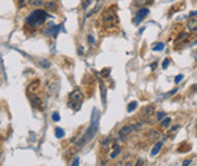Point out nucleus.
<instances>
[{
  "label": "nucleus",
  "instance_id": "nucleus-25",
  "mask_svg": "<svg viewBox=\"0 0 197 166\" xmlns=\"http://www.w3.org/2000/svg\"><path fill=\"white\" fill-rule=\"evenodd\" d=\"M183 79H184V75H183V74H179V75H176V77H175L174 83H175V84H179V83H180Z\"/></svg>",
  "mask_w": 197,
  "mask_h": 166
},
{
  "label": "nucleus",
  "instance_id": "nucleus-15",
  "mask_svg": "<svg viewBox=\"0 0 197 166\" xmlns=\"http://www.w3.org/2000/svg\"><path fill=\"white\" fill-rule=\"evenodd\" d=\"M160 136H161V135H160V132H158L157 130H151V131L148 134V138H149L150 141H155V139H157Z\"/></svg>",
  "mask_w": 197,
  "mask_h": 166
},
{
  "label": "nucleus",
  "instance_id": "nucleus-4",
  "mask_svg": "<svg viewBox=\"0 0 197 166\" xmlns=\"http://www.w3.org/2000/svg\"><path fill=\"white\" fill-rule=\"evenodd\" d=\"M82 100H83L82 92H81L79 89L74 90V91L70 94V96H69V106H70V108L78 110V109L80 108L81 103H82Z\"/></svg>",
  "mask_w": 197,
  "mask_h": 166
},
{
  "label": "nucleus",
  "instance_id": "nucleus-37",
  "mask_svg": "<svg viewBox=\"0 0 197 166\" xmlns=\"http://www.w3.org/2000/svg\"><path fill=\"white\" fill-rule=\"evenodd\" d=\"M114 166H123V164H122V161H117L114 164Z\"/></svg>",
  "mask_w": 197,
  "mask_h": 166
},
{
  "label": "nucleus",
  "instance_id": "nucleus-2",
  "mask_svg": "<svg viewBox=\"0 0 197 166\" xmlns=\"http://www.w3.org/2000/svg\"><path fill=\"white\" fill-rule=\"evenodd\" d=\"M46 17H47V15L44 10H35L27 17L26 22H27V24H29L31 27H39L45 22Z\"/></svg>",
  "mask_w": 197,
  "mask_h": 166
},
{
  "label": "nucleus",
  "instance_id": "nucleus-14",
  "mask_svg": "<svg viewBox=\"0 0 197 166\" xmlns=\"http://www.w3.org/2000/svg\"><path fill=\"white\" fill-rule=\"evenodd\" d=\"M186 39H189V34H187V33H182V34L176 38V40H175V45H179L180 43L185 41Z\"/></svg>",
  "mask_w": 197,
  "mask_h": 166
},
{
  "label": "nucleus",
  "instance_id": "nucleus-12",
  "mask_svg": "<svg viewBox=\"0 0 197 166\" xmlns=\"http://www.w3.org/2000/svg\"><path fill=\"white\" fill-rule=\"evenodd\" d=\"M135 6H139V7H143V6H145V5H150L152 4V0H134V3H133Z\"/></svg>",
  "mask_w": 197,
  "mask_h": 166
},
{
  "label": "nucleus",
  "instance_id": "nucleus-20",
  "mask_svg": "<svg viewBox=\"0 0 197 166\" xmlns=\"http://www.w3.org/2000/svg\"><path fill=\"white\" fill-rule=\"evenodd\" d=\"M165 49V44L163 43H156L154 46H152V50L154 51H162Z\"/></svg>",
  "mask_w": 197,
  "mask_h": 166
},
{
  "label": "nucleus",
  "instance_id": "nucleus-29",
  "mask_svg": "<svg viewBox=\"0 0 197 166\" xmlns=\"http://www.w3.org/2000/svg\"><path fill=\"white\" fill-rule=\"evenodd\" d=\"M176 91H178V89L175 87L174 90H172V91H169V92H168V94H166V97H171V96H173V95L175 94V92H176Z\"/></svg>",
  "mask_w": 197,
  "mask_h": 166
},
{
  "label": "nucleus",
  "instance_id": "nucleus-41",
  "mask_svg": "<svg viewBox=\"0 0 197 166\" xmlns=\"http://www.w3.org/2000/svg\"><path fill=\"white\" fill-rule=\"evenodd\" d=\"M190 15H191V16H196V17H197V11H195V12H191Z\"/></svg>",
  "mask_w": 197,
  "mask_h": 166
},
{
  "label": "nucleus",
  "instance_id": "nucleus-7",
  "mask_svg": "<svg viewBox=\"0 0 197 166\" xmlns=\"http://www.w3.org/2000/svg\"><path fill=\"white\" fill-rule=\"evenodd\" d=\"M186 26H187V29L191 33H197V20H196V18H193V17L189 18Z\"/></svg>",
  "mask_w": 197,
  "mask_h": 166
},
{
  "label": "nucleus",
  "instance_id": "nucleus-34",
  "mask_svg": "<svg viewBox=\"0 0 197 166\" xmlns=\"http://www.w3.org/2000/svg\"><path fill=\"white\" fill-rule=\"evenodd\" d=\"M88 41L91 43V44H94V38L92 35H88Z\"/></svg>",
  "mask_w": 197,
  "mask_h": 166
},
{
  "label": "nucleus",
  "instance_id": "nucleus-1",
  "mask_svg": "<svg viewBox=\"0 0 197 166\" xmlns=\"http://www.w3.org/2000/svg\"><path fill=\"white\" fill-rule=\"evenodd\" d=\"M98 127H99V113H98L97 109H93L91 124H89V126H88V128L86 130V132L83 134V136L80 138V141L76 143L78 148H81L82 145H85L86 143H88L89 141H91L96 136V134L98 131Z\"/></svg>",
  "mask_w": 197,
  "mask_h": 166
},
{
  "label": "nucleus",
  "instance_id": "nucleus-6",
  "mask_svg": "<svg viewBox=\"0 0 197 166\" xmlns=\"http://www.w3.org/2000/svg\"><path fill=\"white\" fill-rule=\"evenodd\" d=\"M133 130H134L133 125H124L119 130V136H121V137L122 136H128L130 134H132Z\"/></svg>",
  "mask_w": 197,
  "mask_h": 166
},
{
  "label": "nucleus",
  "instance_id": "nucleus-33",
  "mask_svg": "<svg viewBox=\"0 0 197 166\" xmlns=\"http://www.w3.org/2000/svg\"><path fill=\"white\" fill-rule=\"evenodd\" d=\"M133 127H134V130H139V128H141V124H140V122H138V124L133 125Z\"/></svg>",
  "mask_w": 197,
  "mask_h": 166
},
{
  "label": "nucleus",
  "instance_id": "nucleus-42",
  "mask_svg": "<svg viewBox=\"0 0 197 166\" xmlns=\"http://www.w3.org/2000/svg\"><path fill=\"white\" fill-rule=\"evenodd\" d=\"M124 166H133V165H132V162L128 161V162H126V165H124Z\"/></svg>",
  "mask_w": 197,
  "mask_h": 166
},
{
  "label": "nucleus",
  "instance_id": "nucleus-31",
  "mask_svg": "<svg viewBox=\"0 0 197 166\" xmlns=\"http://www.w3.org/2000/svg\"><path fill=\"white\" fill-rule=\"evenodd\" d=\"M190 164H191V160H190V159H186V160L183 161V166H189Z\"/></svg>",
  "mask_w": 197,
  "mask_h": 166
},
{
  "label": "nucleus",
  "instance_id": "nucleus-24",
  "mask_svg": "<svg viewBox=\"0 0 197 166\" xmlns=\"http://www.w3.org/2000/svg\"><path fill=\"white\" fill-rule=\"evenodd\" d=\"M165 117H166V113H165V112H158V113L156 114V119H157L158 121H160V120H163Z\"/></svg>",
  "mask_w": 197,
  "mask_h": 166
},
{
  "label": "nucleus",
  "instance_id": "nucleus-22",
  "mask_svg": "<svg viewBox=\"0 0 197 166\" xmlns=\"http://www.w3.org/2000/svg\"><path fill=\"white\" fill-rule=\"evenodd\" d=\"M100 74H102L103 78H108L109 74H110V68H105V69H103V70L100 72Z\"/></svg>",
  "mask_w": 197,
  "mask_h": 166
},
{
  "label": "nucleus",
  "instance_id": "nucleus-18",
  "mask_svg": "<svg viewBox=\"0 0 197 166\" xmlns=\"http://www.w3.org/2000/svg\"><path fill=\"white\" fill-rule=\"evenodd\" d=\"M137 107H138V102H137V101H132V102L128 104V107H127V112H128V113L133 112V110H134Z\"/></svg>",
  "mask_w": 197,
  "mask_h": 166
},
{
  "label": "nucleus",
  "instance_id": "nucleus-32",
  "mask_svg": "<svg viewBox=\"0 0 197 166\" xmlns=\"http://www.w3.org/2000/svg\"><path fill=\"white\" fill-rule=\"evenodd\" d=\"M109 143H110V138H106V139L102 141V144H103V145H108Z\"/></svg>",
  "mask_w": 197,
  "mask_h": 166
},
{
  "label": "nucleus",
  "instance_id": "nucleus-40",
  "mask_svg": "<svg viewBox=\"0 0 197 166\" xmlns=\"http://www.w3.org/2000/svg\"><path fill=\"white\" fill-rule=\"evenodd\" d=\"M82 49L83 47H79V55H82Z\"/></svg>",
  "mask_w": 197,
  "mask_h": 166
},
{
  "label": "nucleus",
  "instance_id": "nucleus-38",
  "mask_svg": "<svg viewBox=\"0 0 197 166\" xmlns=\"http://www.w3.org/2000/svg\"><path fill=\"white\" fill-rule=\"evenodd\" d=\"M179 127H180V126H179V125H175L174 127H172V128H171V131H175V130H178Z\"/></svg>",
  "mask_w": 197,
  "mask_h": 166
},
{
  "label": "nucleus",
  "instance_id": "nucleus-5",
  "mask_svg": "<svg viewBox=\"0 0 197 166\" xmlns=\"http://www.w3.org/2000/svg\"><path fill=\"white\" fill-rule=\"evenodd\" d=\"M148 15H149V9H148V7H140V9L138 10L135 17H134L133 23H134V24H139V23H140V22L148 16Z\"/></svg>",
  "mask_w": 197,
  "mask_h": 166
},
{
  "label": "nucleus",
  "instance_id": "nucleus-21",
  "mask_svg": "<svg viewBox=\"0 0 197 166\" xmlns=\"http://www.w3.org/2000/svg\"><path fill=\"white\" fill-rule=\"evenodd\" d=\"M169 124H171V118H166V119H163L162 121H161V126L162 127H168L169 126Z\"/></svg>",
  "mask_w": 197,
  "mask_h": 166
},
{
  "label": "nucleus",
  "instance_id": "nucleus-35",
  "mask_svg": "<svg viewBox=\"0 0 197 166\" xmlns=\"http://www.w3.org/2000/svg\"><path fill=\"white\" fill-rule=\"evenodd\" d=\"M18 5H20V7L24 6V5H26V0H20V1H18Z\"/></svg>",
  "mask_w": 197,
  "mask_h": 166
},
{
  "label": "nucleus",
  "instance_id": "nucleus-43",
  "mask_svg": "<svg viewBox=\"0 0 197 166\" xmlns=\"http://www.w3.org/2000/svg\"><path fill=\"white\" fill-rule=\"evenodd\" d=\"M52 1H55V0H52Z\"/></svg>",
  "mask_w": 197,
  "mask_h": 166
},
{
  "label": "nucleus",
  "instance_id": "nucleus-30",
  "mask_svg": "<svg viewBox=\"0 0 197 166\" xmlns=\"http://www.w3.org/2000/svg\"><path fill=\"white\" fill-rule=\"evenodd\" d=\"M79 164H80L79 158H75V159H74V161H73V164H71V166H79Z\"/></svg>",
  "mask_w": 197,
  "mask_h": 166
},
{
  "label": "nucleus",
  "instance_id": "nucleus-9",
  "mask_svg": "<svg viewBox=\"0 0 197 166\" xmlns=\"http://www.w3.org/2000/svg\"><path fill=\"white\" fill-rule=\"evenodd\" d=\"M44 6L47 11H52V12H55L58 10V5L56 4V1H52V0H48V1L44 3Z\"/></svg>",
  "mask_w": 197,
  "mask_h": 166
},
{
  "label": "nucleus",
  "instance_id": "nucleus-11",
  "mask_svg": "<svg viewBox=\"0 0 197 166\" xmlns=\"http://www.w3.org/2000/svg\"><path fill=\"white\" fill-rule=\"evenodd\" d=\"M99 85H100V91H102V102L105 106V103H106V87L104 86V84L102 83L100 79H99Z\"/></svg>",
  "mask_w": 197,
  "mask_h": 166
},
{
  "label": "nucleus",
  "instance_id": "nucleus-27",
  "mask_svg": "<svg viewBox=\"0 0 197 166\" xmlns=\"http://www.w3.org/2000/svg\"><path fill=\"white\" fill-rule=\"evenodd\" d=\"M168 66H169V60H168V58H165V61L162 62V68H163V69H167Z\"/></svg>",
  "mask_w": 197,
  "mask_h": 166
},
{
  "label": "nucleus",
  "instance_id": "nucleus-36",
  "mask_svg": "<svg viewBox=\"0 0 197 166\" xmlns=\"http://www.w3.org/2000/svg\"><path fill=\"white\" fill-rule=\"evenodd\" d=\"M135 166H143V160H141V159H138Z\"/></svg>",
  "mask_w": 197,
  "mask_h": 166
},
{
  "label": "nucleus",
  "instance_id": "nucleus-10",
  "mask_svg": "<svg viewBox=\"0 0 197 166\" xmlns=\"http://www.w3.org/2000/svg\"><path fill=\"white\" fill-rule=\"evenodd\" d=\"M162 145H163V142L161 141V142H157L155 145H154V148L151 149V153H150V156H155L158 154V152L161 151V148H162Z\"/></svg>",
  "mask_w": 197,
  "mask_h": 166
},
{
  "label": "nucleus",
  "instance_id": "nucleus-39",
  "mask_svg": "<svg viewBox=\"0 0 197 166\" xmlns=\"http://www.w3.org/2000/svg\"><path fill=\"white\" fill-rule=\"evenodd\" d=\"M156 67H157V63H156V62L151 64V69H152V70H154V69H156Z\"/></svg>",
  "mask_w": 197,
  "mask_h": 166
},
{
  "label": "nucleus",
  "instance_id": "nucleus-26",
  "mask_svg": "<svg viewBox=\"0 0 197 166\" xmlns=\"http://www.w3.org/2000/svg\"><path fill=\"white\" fill-rule=\"evenodd\" d=\"M52 120L53 121H59L61 120V117H59V114L57 112H55V113L52 114Z\"/></svg>",
  "mask_w": 197,
  "mask_h": 166
},
{
  "label": "nucleus",
  "instance_id": "nucleus-13",
  "mask_svg": "<svg viewBox=\"0 0 197 166\" xmlns=\"http://www.w3.org/2000/svg\"><path fill=\"white\" fill-rule=\"evenodd\" d=\"M143 113H144L145 115H148V117H151L155 113V107H152V106L144 107V108H143Z\"/></svg>",
  "mask_w": 197,
  "mask_h": 166
},
{
  "label": "nucleus",
  "instance_id": "nucleus-17",
  "mask_svg": "<svg viewBox=\"0 0 197 166\" xmlns=\"http://www.w3.org/2000/svg\"><path fill=\"white\" fill-rule=\"evenodd\" d=\"M55 135H56L57 138H62V137H64L65 132H64V130H62L61 127H56L55 128Z\"/></svg>",
  "mask_w": 197,
  "mask_h": 166
},
{
  "label": "nucleus",
  "instance_id": "nucleus-16",
  "mask_svg": "<svg viewBox=\"0 0 197 166\" xmlns=\"http://www.w3.org/2000/svg\"><path fill=\"white\" fill-rule=\"evenodd\" d=\"M28 4L33 7H39L44 5V0H28Z\"/></svg>",
  "mask_w": 197,
  "mask_h": 166
},
{
  "label": "nucleus",
  "instance_id": "nucleus-8",
  "mask_svg": "<svg viewBox=\"0 0 197 166\" xmlns=\"http://www.w3.org/2000/svg\"><path fill=\"white\" fill-rule=\"evenodd\" d=\"M30 101H31V103H33L34 107H37L38 109L42 110V102H41V100H40L39 96H37V95H31V96H30Z\"/></svg>",
  "mask_w": 197,
  "mask_h": 166
},
{
  "label": "nucleus",
  "instance_id": "nucleus-28",
  "mask_svg": "<svg viewBox=\"0 0 197 166\" xmlns=\"http://www.w3.org/2000/svg\"><path fill=\"white\" fill-rule=\"evenodd\" d=\"M89 4H91V0H82V7L86 9Z\"/></svg>",
  "mask_w": 197,
  "mask_h": 166
},
{
  "label": "nucleus",
  "instance_id": "nucleus-19",
  "mask_svg": "<svg viewBox=\"0 0 197 166\" xmlns=\"http://www.w3.org/2000/svg\"><path fill=\"white\" fill-rule=\"evenodd\" d=\"M120 153H121V148H120V147L117 145V147H115V148H114V151L111 152V154H110V158H111V159H115V158H116V156H117Z\"/></svg>",
  "mask_w": 197,
  "mask_h": 166
},
{
  "label": "nucleus",
  "instance_id": "nucleus-3",
  "mask_svg": "<svg viewBox=\"0 0 197 166\" xmlns=\"http://www.w3.org/2000/svg\"><path fill=\"white\" fill-rule=\"evenodd\" d=\"M102 23L106 28H111L117 24V16L116 12L113 11V7H109L102 13Z\"/></svg>",
  "mask_w": 197,
  "mask_h": 166
},
{
  "label": "nucleus",
  "instance_id": "nucleus-23",
  "mask_svg": "<svg viewBox=\"0 0 197 166\" xmlns=\"http://www.w3.org/2000/svg\"><path fill=\"white\" fill-rule=\"evenodd\" d=\"M40 66H41L42 68H50L51 63H50L47 60H41V61H40Z\"/></svg>",
  "mask_w": 197,
  "mask_h": 166
}]
</instances>
